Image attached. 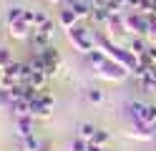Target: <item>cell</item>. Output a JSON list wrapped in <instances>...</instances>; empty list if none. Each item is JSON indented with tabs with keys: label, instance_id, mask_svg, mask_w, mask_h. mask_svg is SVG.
<instances>
[{
	"label": "cell",
	"instance_id": "obj_25",
	"mask_svg": "<svg viewBox=\"0 0 156 151\" xmlns=\"http://www.w3.org/2000/svg\"><path fill=\"white\" fill-rule=\"evenodd\" d=\"M144 63H156V43H149V48H146V53L141 56Z\"/></svg>",
	"mask_w": 156,
	"mask_h": 151
},
{
	"label": "cell",
	"instance_id": "obj_11",
	"mask_svg": "<svg viewBox=\"0 0 156 151\" xmlns=\"http://www.w3.org/2000/svg\"><path fill=\"white\" fill-rule=\"evenodd\" d=\"M103 30H108V33H126L123 13H111V15H108V23H106Z\"/></svg>",
	"mask_w": 156,
	"mask_h": 151
},
{
	"label": "cell",
	"instance_id": "obj_4",
	"mask_svg": "<svg viewBox=\"0 0 156 151\" xmlns=\"http://www.w3.org/2000/svg\"><path fill=\"white\" fill-rule=\"evenodd\" d=\"M126 136H129V138H136V141H154V126L146 124V121H131Z\"/></svg>",
	"mask_w": 156,
	"mask_h": 151
},
{
	"label": "cell",
	"instance_id": "obj_33",
	"mask_svg": "<svg viewBox=\"0 0 156 151\" xmlns=\"http://www.w3.org/2000/svg\"><path fill=\"white\" fill-rule=\"evenodd\" d=\"M88 151H103V146H98V144H93V141H91V144H88Z\"/></svg>",
	"mask_w": 156,
	"mask_h": 151
},
{
	"label": "cell",
	"instance_id": "obj_22",
	"mask_svg": "<svg viewBox=\"0 0 156 151\" xmlns=\"http://www.w3.org/2000/svg\"><path fill=\"white\" fill-rule=\"evenodd\" d=\"M13 63V53H10V48H5V45H0V70L8 68Z\"/></svg>",
	"mask_w": 156,
	"mask_h": 151
},
{
	"label": "cell",
	"instance_id": "obj_32",
	"mask_svg": "<svg viewBox=\"0 0 156 151\" xmlns=\"http://www.w3.org/2000/svg\"><path fill=\"white\" fill-rule=\"evenodd\" d=\"M149 15H156V0H151V3H149Z\"/></svg>",
	"mask_w": 156,
	"mask_h": 151
},
{
	"label": "cell",
	"instance_id": "obj_26",
	"mask_svg": "<svg viewBox=\"0 0 156 151\" xmlns=\"http://www.w3.org/2000/svg\"><path fill=\"white\" fill-rule=\"evenodd\" d=\"M88 144H91V141H86V138H81V136H76V138H73V144H71V151H88Z\"/></svg>",
	"mask_w": 156,
	"mask_h": 151
},
{
	"label": "cell",
	"instance_id": "obj_27",
	"mask_svg": "<svg viewBox=\"0 0 156 151\" xmlns=\"http://www.w3.org/2000/svg\"><path fill=\"white\" fill-rule=\"evenodd\" d=\"M55 28H61V25H58V20H48V23H43V25H41V30H43L45 35H51V38L55 35Z\"/></svg>",
	"mask_w": 156,
	"mask_h": 151
},
{
	"label": "cell",
	"instance_id": "obj_12",
	"mask_svg": "<svg viewBox=\"0 0 156 151\" xmlns=\"http://www.w3.org/2000/svg\"><path fill=\"white\" fill-rule=\"evenodd\" d=\"M149 43H151V40L146 38V35H133V38L129 40V45H126V48L133 50L136 56H144V53H146V48H149Z\"/></svg>",
	"mask_w": 156,
	"mask_h": 151
},
{
	"label": "cell",
	"instance_id": "obj_21",
	"mask_svg": "<svg viewBox=\"0 0 156 151\" xmlns=\"http://www.w3.org/2000/svg\"><path fill=\"white\" fill-rule=\"evenodd\" d=\"M41 144H43V141H38L35 136L20 138V149H23V151H41Z\"/></svg>",
	"mask_w": 156,
	"mask_h": 151
},
{
	"label": "cell",
	"instance_id": "obj_35",
	"mask_svg": "<svg viewBox=\"0 0 156 151\" xmlns=\"http://www.w3.org/2000/svg\"><path fill=\"white\" fill-rule=\"evenodd\" d=\"M119 3H121L123 8H129V0H119Z\"/></svg>",
	"mask_w": 156,
	"mask_h": 151
},
{
	"label": "cell",
	"instance_id": "obj_29",
	"mask_svg": "<svg viewBox=\"0 0 156 151\" xmlns=\"http://www.w3.org/2000/svg\"><path fill=\"white\" fill-rule=\"evenodd\" d=\"M10 91H5V88H0V106H10Z\"/></svg>",
	"mask_w": 156,
	"mask_h": 151
},
{
	"label": "cell",
	"instance_id": "obj_31",
	"mask_svg": "<svg viewBox=\"0 0 156 151\" xmlns=\"http://www.w3.org/2000/svg\"><path fill=\"white\" fill-rule=\"evenodd\" d=\"M108 3H111V0H91L93 8H108Z\"/></svg>",
	"mask_w": 156,
	"mask_h": 151
},
{
	"label": "cell",
	"instance_id": "obj_23",
	"mask_svg": "<svg viewBox=\"0 0 156 151\" xmlns=\"http://www.w3.org/2000/svg\"><path fill=\"white\" fill-rule=\"evenodd\" d=\"M141 121H146V124H156V103H146V108H144V118Z\"/></svg>",
	"mask_w": 156,
	"mask_h": 151
},
{
	"label": "cell",
	"instance_id": "obj_24",
	"mask_svg": "<svg viewBox=\"0 0 156 151\" xmlns=\"http://www.w3.org/2000/svg\"><path fill=\"white\" fill-rule=\"evenodd\" d=\"M108 141H111V134H108V131H103V128H98V131H96V136H93V144L106 146Z\"/></svg>",
	"mask_w": 156,
	"mask_h": 151
},
{
	"label": "cell",
	"instance_id": "obj_14",
	"mask_svg": "<svg viewBox=\"0 0 156 151\" xmlns=\"http://www.w3.org/2000/svg\"><path fill=\"white\" fill-rule=\"evenodd\" d=\"M103 98H106V93H103V88L101 86H88L86 88V101H88V103H103Z\"/></svg>",
	"mask_w": 156,
	"mask_h": 151
},
{
	"label": "cell",
	"instance_id": "obj_18",
	"mask_svg": "<svg viewBox=\"0 0 156 151\" xmlns=\"http://www.w3.org/2000/svg\"><path fill=\"white\" fill-rule=\"evenodd\" d=\"M43 58H45V63H61V53H58V48L51 43L48 48H43V50H38Z\"/></svg>",
	"mask_w": 156,
	"mask_h": 151
},
{
	"label": "cell",
	"instance_id": "obj_20",
	"mask_svg": "<svg viewBox=\"0 0 156 151\" xmlns=\"http://www.w3.org/2000/svg\"><path fill=\"white\" fill-rule=\"evenodd\" d=\"M86 58H88V63H91L93 68H98V66L103 63V60H108V56H106V53H103L101 48H93V50H91V53L86 56Z\"/></svg>",
	"mask_w": 156,
	"mask_h": 151
},
{
	"label": "cell",
	"instance_id": "obj_5",
	"mask_svg": "<svg viewBox=\"0 0 156 151\" xmlns=\"http://www.w3.org/2000/svg\"><path fill=\"white\" fill-rule=\"evenodd\" d=\"M33 33V25L25 23V20H13V23H8V35H10L13 40H28Z\"/></svg>",
	"mask_w": 156,
	"mask_h": 151
},
{
	"label": "cell",
	"instance_id": "obj_1",
	"mask_svg": "<svg viewBox=\"0 0 156 151\" xmlns=\"http://www.w3.org/2000/svg\"><path fill=\"white\" fill-rule=\"evenodd\" d=\"M66 38L78 53L88 56L91 50L96 48V28H83V25H73L66 30Z\"/></svg>",
	"mask_w": 156,
	"mask_h": 151
},
{
	"label": "cell",
	"instance_id": "obj_3",
	"mask_svg": "<svg viewBox=\"0 0 156 151\" xmlns=\"http://www.w3.org/2000/svg\"><path fill=\"white\" fill-rule=\"evenodd\" d=\"M96 76L103 78V81H123L126 76H129V68L108 58V60H103V63L96 68Z\"/></svg>",
	"mask_w": 156,
	"mask_h": 151
},
{
	"label": "cell",
	"instance_id": "obj_6",
	"mask_svg": "<svg viewBox=\"0 0 156 151\" xmlns=\"http://www.w3.org/2000/svg\"><path fill=\"white\" fill-rule=\"evenodd\" d=\"M63 8H71L73 13L81 18V20H86V18H91V13H93V5H91V0H63L61 3Z\"/></svg>",
	"mask_w": 156,
	"mask_h": 151
},
{
	"label": "cell",
	"instance_id": "obj_37",
	"mask_svg": "<svg viewBox=\"0 0 156 151\" xmlns=\"http://www.w3.org/2000/svg\"><path fill=\"white\" fill-rule=\"evenodd\" d=\"M154 141H156V124H154Z\"/></svg>",
	"mask_w": 156,
	"mask_h": 151
},
{
	"label": "cell",
	"instance_id": "obj_7",
	"mask_svg": "<svg viewBox=\"0 0 156 151\" xmlns=\"http://www.w3.org/2000/svg\"><path fill=\"white\" fill-rule=\"evenodd\" d=\"M10 113L15 118H23V116H33V106H30V101H25V98H13L10 101Z\"/></svg>",
	"mask_w": 156,
	"mask_h": 151
},
{
	"label": "cell",
	"instance_id": "obj_34",
	"mask_svg": "<svg viewBox=\"0 0 156 151\" xmlns=\"http://www.w3.org/2000/svg\"><path fill=\"white\" fill-rule=\"evenodd\" d=\"M41 151H51V144H48V141H43V144H41Z\"/></svg>",
	"mask_w": 156,
	"mask_h": 151
},
{
	"label": "cell",
	"instance_id": "obj_10",
	"mask_svg": "<svg viewBox=\"0 0 156 151\" xmlns=\"http://www.w3.org/2000/svg\"><path fill=\"white\" fill-rule=\"evenodd\" d=\"M33 118L35 116H23V118H15V131H18V136L25 138V136H33Z\"/></svg>",
	"mask_w": 156,
	"mask_h": 151
},
{
	"label": "cell",
	"instance_id": "obj_16",
	"mask_svg": "<svg viewBox=\"0 0 156 151\" xmlns=\"http://www.w3.org/2000/svg\"><path fill=\"white\" fill-rule=\"evenodd\" d=\"M108 10L106 8H93V13H91V20H93V25H98L101 30L106 28V23H108Z\"/></svg>",
	"mask_w": 156,
	"mask_h": 151
},
{
	"label": "cell",
	"instance_id": "obj_9",
	"mask_svg": "<svg viewBox=\"0 0 156 151\" xmlns=\"http://www.w3.org/2000/svg\"><path fill=\"white\" fill-rule=\"evenodd\" d=\"M28 40H30V45H33L35 50H43V48H48V45L53 43V38L45 35L41 28H33V33H30V38H28Z\"/></svg>",
	"mask_w": 156,
	"mask_h": 151
},
{
	"label": "cell",
	"instance_id": "obj_30",
	"mask_svg": "<svg viewBox=\"0 0 156 151\" xmlns=\"http://www.w3.org/2000/svg\"><path fill=\"white\" fill-rule=\"evenodd\" d=\"M23 20L33 25V20H35V8H25V13H23Z\"/></svg>",
	"mask_w": 156,
	"mask_h": 151
},
{
	"label": "cell",
	"instance_id": "obj_36",
	"mask_svg": "<svg viewBox=\"0 0 156 151\" xmlns=\"http://www.w3.org/2000/svg\"><path fill=\"white\" fill-rule=\"evenodd\" d=\"M45 3H63V0H45Z\"/></svg>",
	"mask_w": 156,
	"mask_h": 151
},
{
	"label": "cell",
	"instance_id": "obj_17",
	"mask_svg": "<svg viewBox=\"0 0 156 151\" xmlns=\"http://www.w3.org/2000/svg\"><path fill=\"white\" fill-rule=\"evenodd\" d=\"M129 116H131V121H141L144 118V108H146V103H141V101H129Z\"/></svg>",
	"mask_w": 156,
	"mask_h": 151
},
{
	"label": "cell",
	"instance_id": "obj_19",
	"mask_svg": "<svg viewBox=\"0 0 156 151\" xmlns=\"http://www.w3.org/2000/svg\"><path fill=\"white\" fill-rule=\"evenodd\" d=\"M23 13H25V8H23V5H18V3H13V5H8L5 18H8V23H13V20H20Z\"/></svg>",
	"mask_w": 156,
	"mask_h": 151
},
{
	"label": "cell",
	"instance_id": "obj_8",
	"mask_svg": "<svg viewBox=\"0 0 156 151\" xmlns=\"http://www.w3.org/2000/svg\"><path fill=\"white\" fill-rule=\"evenodd\" d=\"M55 20H58V25H61L63 30H68V28H73V25L81 23V18H78L71 8H61V10H58V18H55Z\"/></svg>",
	"mask_w": 156,
	"mask_h": 151
},
{
	"label": "cell",
	"instance_id": "obj_28",
	"mask_svg": "<svg viewBox=\"0 0 156 151\" xmlns=\"http://www.w3.org/2000/svg\"><path fill=\"white\" fill-rule=\"evenodd\" d=\"M48 20H51V18H48V15L43 13V10H35V20H33V28H41L43 23H48Z\"/></svg>",
	"mask_w": 156,
	"mask_h": 151
},
{
	"label": "cell",
	"instance_id": "obj_13",
	"mask_svg": "<svg viewBox=\"0 0 156 151\" xmlns=\"http://www.w3.org/2000/svg\"><path fill=\"white\" fill-rule=\"evenodd\" d=\"M139 81H141V88L146 91V93L156 91V63H151L149 66V73H146L144 78H139Z\"/></svg>",
	"mask_w": 156,
	"mask_h": 151
},
{
	"label": "cell",
	"instance_id": "obj_2",
	"mask_svg": "<svg viewBox=\"0 0 156 151\" xmlns=\"http://www.w3.org/2000/svg\"><path fill=\"white\" fill-rule=\"evenodd\" d=\"M123 23H126V33H131V35H146V38H149L151 15L139 13V10H129V13H123Z\"/></svg>",
	"mask_w": 156,
	"mask_h": 151
},
{
	"label": "cell",
	"instance_id": "obj_15",
	"mask_svg": "<svg viewBox=\"0 0 156 151\" xmlns=\"http://www.w3.org/2000/svg\"><path fill=\"white\" fill-rule=\"evenodd\" d=\"M76 131H78V136H81V138H86V141H93V136H96V131H98V126L88 124V121H81V124L76 126Z\"/></svg>",
	"mask_w": 156,
	"mask_h": 151
}]
</instances>
